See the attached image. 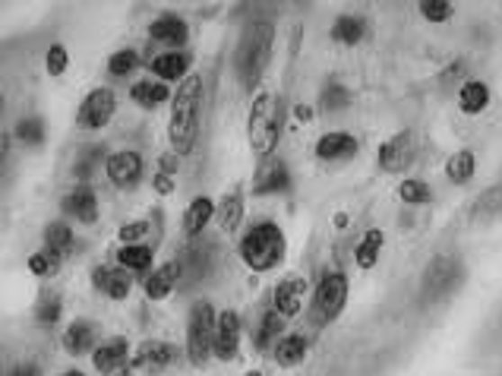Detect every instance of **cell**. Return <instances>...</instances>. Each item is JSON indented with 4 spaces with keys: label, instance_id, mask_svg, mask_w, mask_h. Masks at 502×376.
Segmentation results:
<instances>
[{
    "label": "cell",
    "instance_id": "9c48e42d",
    "mask_svg": "<svg viewBox=\"0 0 502 376\" xmlns=\"http://www.w3.org/2000/svg\"><path fill=\"white\" fill-rule=\"evenodd\" d=\"M117 111V95L114 89H108V85H98V89H92L89 95L83 98V104H79V114H76V123L83 127V130H104L111 123V117H114Z\"/></svg>",
    "mask_w": 502,
    "mask_h": 376
},
{
    "label": "cell",
    "instance_id": "603a6c76",
    "mask_svg": "<svg viewBox=\"0 0 502 376\" xmlns=\"http://www.w3.org/2000/svg\"><path fill=\"white\" fill-rule=\"evenodd\" d=\"M489 98H493V92H489V85L483 79H464L458 85V111L468 117L483 114L489 108Z\"/></svg>",
    "mask_w": 502,
    "mask_h": 376
},
{
    "label": "cell",
    "instance_id": "52a82bcc",
    "mask_svg": "<svg viewBox=\"0 0 502 376\" xmlns=\"http://www.w3.org/2000/svg\"><path fill=\"white\" fill-rule=\"evenodd\" d=\"M215 323H219V313L209 300H196L190 307L187 317V357L193 367L209 361L212 354V338H215Z\"/></svg>",
    "mask_w": 502,
    "mask_h": 376
},
{
    "label": "cell",
    "instance_id": "d4e9b609",
    "mask_svg": "<svg viewBox=\"0 0 502 376\" xmlns=\"http://www.w3.org/2000/svg\"><path fill=\"white\" fill-rule=\"evenodd\" d=\"M367 20L363 16H357V13H342L338 20L332 22V41H338V45H348V48H354V45H361L363 39H367Z\"/></svg>",
    "mask_w": 502,
    "mask_h": 376
},
{
    "label": "cell",
    "instance_id": "8d00e7d4",
    "mask_svg": "<svg viewBox=\"0 0 502 376\" xmlns=\"http://www.w3.org/2000/svg\"><path fill=\"white\" fill-rule=\"evenodd\" d=\"M399 196L408 206H426V202L433 200V190H430V184L417 181V177H408V181L399 184Z\"/></svg>",
    "mask_w": 502,
    "mask_h": 376
},
{
    "label": "cell",
    "instance_id": "f1b7e54d",
    "mask_svg": "<svg viewBox=\"0 0 502 376\" xmlns=\"http://www.w3.org/2000/svg\"><path fill=\"white\" fill-rule=\"evenodd\" d=\"M502 215V187H489L471 206V225H487Z\"/></svg>",
    "mask_w": 502,
    "mask_h": 376
},
{
    "label": "cell",
    "instance_id": "ffe728a7",
    "mask_svg": "<svg viewBox=\"0 0 502 376\" xmlns=\"http://www.w3.org/2000/svg\"><path fill=\"white\" fill-rule=\"evenodd\" d=\"M127 357H130L127 338H108V342H102L92 351V367H95L98 373L114 376L121 367H127Z\"/></svg>",
    "mask_w": 502,
    "mask_h": 376
},
{
    "label": "cell",
    "instance_id": "f5cc1de1",
    "mask_svg": "<svg viewBox=\"0 0 502 376\" xmlns=\"http://www.w3.org/2000/svg\"><path fill=\"white\" fill-rule=\"evenodd\" d=\"M0 376H10V367L4 361H0Z\"/></svg>",
    "mask_w": 502,
    "mask_h": 376
},
{
    "label": "cell",
    "instance_id": "f546056e",
    "mask_svg": "<svg viewBox=\"0 0 502 376\" xmlns=\"http://www.w3.org/2000/svg\"><path fill=\"white\" fill-rule=\"evenodd\" d=\"M155 260V250L148 244H127L117 250V266L127 273H146Z\"/></svg>",
    "mask_w": 502,
    "mask_h": 376
},
{
    "label": "cell",
    "instance_id": "60d3db41",
    "mask_svg": "<svg viewBox=\"0 0 502 376\" xmlns=\"http://www.w3.org/2000/svg\"><path fill=\"white\" fill-rule=\"evenodd\" d=\"M60 313H64V300H60L58 291H48L45 298L39 300V307H35V319H39L41 326H54L60 319Z\"/></svg>",
    "mask_w": 502,
    "mask_h": 376
},
{
    "label": "cell",
    "instance_id": "2e32d148",
    "mask_svg": "<svg viewBox=\"0 0 502 376\" xmlns=\"http://www.w3.org/2000/svg\"><path fill=\"white\" fill-rule=\"evenodd\" d=\"M357 149H361V143H357L351 133L345 130H332V133H322L319 139H316L313 152L319 162H345V158L357 156Z\"/></svg>",
    "mask_w": 502,
    "mask_h": 376
},
{
    "label": "cell",
    "instance_id": "ee69618b",
    "mask_svg": "<svg viewBox=\"0 0 502 376\" xmlns=\"http://www.w3.org/2000/svg\"><path fill=\"white\" fill-rule=\"evenodd\" d=\"M464 70H468V67H464V60H455V64L445 67V73H443V76H439V83H443V85L464 83Z\"/></svg>",
    "mask_w": 502,
    "mask_h": 376
},
{
    "label": "cell",
    "instance_id": "b9f144b4",
    "mask_svg": "<svg viewBox=\"0 0 502 376\" xmlns=\"http://www.w3.org/2000/svg\"><path fill=\"white\" fill-rule=\"evenodd\" d=\"M148 234H152V225H148L146 219H139V221H123L117 237H121V244L127 246V244H142Z\"/></svg>",
    "mask_w": 502,
    "mask_h": 376
},
{
    "label": "cell",
    "instance_id": "4dcf8cb0",
    "mask_svg": "<svg viewBox=\"0 0 502 376\" xmlns=\"http://www.w3.org/2000/svg\"><path fill=\"white\" fill-rule=\"evenodd\" d=\"M351 102H354V95H351V89L345 83H338V79H328L326 85H322L319 92V108L328 111V114H338V111H348Z\"/></svg>",
    "mask_w": 502,
    "mask_h": 376
},
{
    "label": "cell",
    "instance_id": "7bdbcfd3",
    "mask_svg": "<svg viewBox=\"0 0 502 376\" xmlns=\"http://www.w3.org/2000/svg\"><path fill=\"white\" fill-rule=\"evenodd\" d=\"M67 67H70V51L64 45H51L45 54V70L48 76H64Z\"/></svg>",
    "mask_w": 502,
    "mask_h": 376
},
{
    "label": "cell",
    "instance_id": "7dc6e473",
    "mask_svg": "<svg viewBox=\"0 0 502 376\" xmlns=\"http://www.w3.org/2000/svg\"><path fill=\"white\" fill-rule=\"evenodd\" d=\"M10 376H41V367L35 361H20L10 367Z\"/></svg>",
    "mask_w": 502,
    "mask_h": 376
},
{
    "label": "cell",
    "instance_id": "db71d44e",
    "mask_svg": "<svg viewBox=\"0 0 502 376\" xmlns=\"http://www.w3.org/2000/svg\"><path fill=\"white\" fill-rule=\"evenodd\" d=\"M4 104H7V98H4V92H0V117H4Z\"/></svg>",
    "mask_w": 502,
    "mask_h": 376
},
{
    "label": "cell",
    "instance_id": "1f68e13d",
    "mask_svg": "<svg viewBox=\"0 0 502 376\" xmlns=\"http://www.w3.org/2000/svg\"><path fill=\"white\" fill-rule=\"evenodd\" d=\"M382 244H386V234H382L380 228H370V231L361 237V244H357V250H354L357 266H361V269H373L376 263H380Z\"/></svg>",
    "mask_w": 502,
    "mask_h": 376
},
{
    "label": "cell",
    "instance_id": "e0dca14e",
    "mask_svg": "<svg viewBox=\"0 0 502 376\" xmlns=\"http://www.w3.org/2000/svg\"><path fill=\"white\" fill-rule=\"evenodd\" d=\"M64 351L70 357H83V354H92V351L98 348V326L92 323V319H73L70 326L64 329Z\"/></svg>",
    "mask_w": 502,
    "mask_h": 376
},
{
    "label": "cell",
    "instance_id": "30bf717a",
    "mask_svg": "<svg viewBox=\"0 0 502 376\" xmlns=\"http://www.w3.org/2000/svg\"><path fill=\"white\" fill-rule=\"evenodd\" d=\"M240 338H244V323H240L238 310H221L219 323H215V338H212V354L219 361H238L240 354Z\"/></svg>",
    "mask_w": 502,
    "mask_h": 376
},
{
    "label": "cell",
    "instance_id": "ba28073f",
    "mask_svg": "<svg viewBox=\"0 0 502 376\" xmlns=\"http://www.w3.org/2000/svg\"><path fill=\"white\" fill-rule=\"evenodd\" d=\"M417 158V137L411 130H399L386 139V143L376 149V165L386 175H401L408 171Z\"/></svg>",
    "mask_w": 502,
    "mask_h": 376
},
{
    "label": "cell",
    "instance_id": "f35d334b",
    "mask_svg": "<svg viewBox=\"0 0 502 376\" xmlns=\"http://www.w3.org/2000/svg\"><path fill=\"white\" fill-rule=\"evenodd\" d=\"M417 10H420V16H424L426 22H433V26H439V22H449L452 16H455V4H449V0H420Z\"/></svg>",
    "mask_w": 502,
    "mask_h": 376
},
{
    "label": "cell",
    "instance_id": "816d5d0a",
    "mask_svg": "<svg viewBox=\"0 0 502 376\" xmlns=\"http://www.w3.org/2000/svg\"><path fill=\"white\" fill-rule=\"evenodd\" d=\"M60 376H85L83 370H67V373H60Z\"/></svg>",
    "mask_w": 502,
    "mask_h": 376
},
{
    "label": "cell",
    "instance_id": "83f0119b",
    "mask_svg": "<svg viewBox=\"0 0 502 376\" xmlns=\"http://www.w3.org/2000/svg\"><path fill=\"white\" fill-rule=\"evenodd\" d=\"M171 95H175V92L167 89L165 83H155V79H139V83H133V89H130V98L146 111L171 102Z\"/></svg>",
    "mask_w": 502,
    "mask_h": 376
},
{
    "label": "cell",
    "instance_id": "ac0fdd59",
    "mask_svg": "<svg viewBox=\"0 0 502 376\" xmlns=\"http://www.w3.org/2000/svg\"><path fill=\"white\" fill-rule=\"evenodd\" d=\"M190 67H193V54L190 51H165L155 54L152 73L161 83H184L190 76Z\"/></svg>",
    "mask_w": 502,
    "mask_h": 376
},
{
    "label": "cell",
    "instance_id": "836d02e7",
    "mask_svg": "<svg viewBox=\"0 0 502 376\" xmlns=\"http://www.w3.org/2000/svg\"><path fill=\"white\" fill-rule=\"evenodd\" d=\"M284 323H288V319H284L278 310H265L263 319H259L256 338H253V342H256V348L259 351H269L272 345H278V336L284 332Z\"/></svg>",
    "mask_w": 502,
    "mask_h": 376
},
{
    "label": "cell",
    "instance_id": "d590c367",
    "mask_svg": "<svg viewBox=\"0 0 502 376\" xmlns=\"http://www.w3.org/2000/svg\"><path fill=\"white\" fill-rule=\"evenodd\" d=\"M60 263H64V256L60 254H54V250H39V254H32L29 256V273L35 275V279H48V275H58V269H60Z\"/></svg>",
    "mask_w": 502,
    "mask_h": 376
},
{
    "label": "cell",
    "instance_id": "681fc988",
    "mask_svg": "<svg viewBox=\"0 0 502 376\" xmlns=\"http://www.w3.org/2000/svg\"><path fill=\"white\" fill-rule=\"evenodd\" d=\"M335 225H338V228H345V225H348V215H345V212H338V215H335Z\"/></svg>",
    "mask_w": 502,
    "mask_h": 376
},
{
    "label": "cell",
    "instance_id": "7a4b0ae2",
    "mask_svg": "<svg viewBox=\"0 0 502 376\" xmlns=\"http://www.w3.org/2000/svg\"><path fill=\"white\" fill-rule=\"evenodd\" d=\"M272 48H275V22L253 20L244 29V35L238 41V51H234V70H238V79L247 92H253L263 83L272 60Z\"/></svg>",
    "mask_w": 502,
    "mask_h": 376
},
{
    "label": "cell",
    "instance_id": "bcb514c9",
    "mask_svg": "<svg viewBox=\"0 0 502 376\" xmlns=\"http://www.w3.org/2000/svg\"><path fill=\"white\" fill-rule=\"evenodd\" d=\"M152 187H155V193H161V196H171L175 193V177H167V175H155L152 177Z\"/></svg>",
    "mask_w": 502,
    "mask_h": 376
},
{
    "label": "cell",
    "instance_id": "ab89813d",
    "mask_svg": "<svg viewBox=\"0 0 502 376\" xmlns=\"http://www.w3.org/2000/svg\"><path fill=\"white\" fill-rule=\"evenodd\" d=\"M16 139H20V143H26V146L45 143V121H41V117H35V114L22 117V121L16 123Z\"/></svg>",
    "mask_w": 502,
    "mask_h": 376
},
{
    "label": "cell",
    "instance_id": "8fae6325",
    "mask_svg": "<svg viewBox=\"0 0 502 376\" xmlns=\"http://www.w3.org/2000/svg\"><path fill=\"white\" fill-rule=\"evenodd\" d=\"M142 171H146V165H142V156L136 149L111 152V156L104 158V175H108V181L121 190L136 187V184L142 181Z\"/></svg>",
    "mask_w": 502,
    "mask_h": 376
},
{
    "label": "cell",
    "instance_id": "d6986e66",
    "mask_svg": "<svg viewBox=\"0 0 502 376\" xmlns=\"http://www.w3.org/2000/svg\"><path fill=\"white\" fill-rule=\"evenodd\" d=\"M291 190V168L282 158H269V162L259 168L256 181H253V193L256 196H272Z\"/></svg>",
    "mask_w": 502,
    "mask_h": 376
},
{
    "label": "cell",
    "instance_id": "e575fe53",
    "mask_svg": "<svg viewBox=\"0 0 502 376\" xmlns=\"http://www.w3.org/2000/svg\"><path fill=\"white\" fill-rule=\"evenodd\" d=\"M45 246L54 250V254L67 256L76 246V234H73V228L67 221H51V225H45Z\"/></svg>",
    "mask_w": 502,
    "mask_h": 376
},
{
    "label": "cell",
    "instance_id": "7402d4cb",
    "mask_svg": "<svg viewBox=\"0 0 502 376\" xmlns=\"http://www.w3.org/2000/svg\"><path fill=\"white\" fill-rule=\"evenodd\" d=\"M148 39L158 41V45L181 48L184 41L190 39V26H187V20H181L177 13H161L158 20H152V26H148Z\"/></svg>",
    "mask_w": 502,
    "mask_h": 376
},
{
    "label": "cell",
    "instance_id": "cb8c5ba5",
    "mask_svg": "<svg viewBox=\"0 0 502 376\" xmlns=\"http://www.w3.org/2000/svg\"><path fill=\"white\" fill-rule=\"evenodd\" d=\"M215 221L225 234H234L244 221V190H231L221 196V202H215Z\"/></svg>",
    "mask_w": 502,
    "mask_h": 376
},
{
    "label": "cell",
    "instance_id": "d6a6232c",
    "mask_svg": "<svg viewBox=\"0 0 502 376\" xmlns=\"http://www.w3.org/2000/svg\"><path fill=\"white\" fill-rule=\"evenodd\" d=\"M477 175V156L471 149H458L449 156V162H445V177H449L452 184H468L471 177Z\"/></svg>",
    "mask_w": 502,
    "mask_h": 376
},
{
    "label": "cell",
    "instance_id": "9a60e30c",
    "mask_svg": "<svg viewBox=\"0 0 502 376\" xmlns=\"http://www.w3.org/2000/svg\"><path fill=\"white\" fill-rule=\"evenodd\" d=\"M177 361V348L167 342H158V338H146V342L136 348L130 367L133 370H165Z\"/></svg>",
    "mask_w": 502,
    "mask_h": 376
},
{
    "label": "cell",
    "instance_id": "8992f818",
    "mask_svg": "<svg viewBox=\"0 0 502 376\" xmlns=\"http://www.w3.org/2000/svg\"><path fill=\"white\" fill-rule=\"evenodd\" d=\"M348 294H351L348 275H345L342 269H326L319 285H316V291H313V319L316 323L328 326L342 317V310L348 307Z\"/></svg>",
    "mask_w": 502,
    "mask_h": 376
},
{
    "label": "cell",
    "instance_id": "11a10c76",
    "mask_svg": "<svg viewBox=\"0 0 502 376\" xmlns=\"http://www.w3.org/2000/svg\"><path fill=\"white\" fill-rule=\"evenodd\" d=\"M244 376H263V370H247Z\"/></svg>",
    "mask_w": 502,
    "mask_h": 376
},
{
    "label": "cell",
    "instance_id": "74e56055",
    "mask_svg": "<svg viewBox=\"0 0 502 376\" xmlns=\"http://www.w3.org/2000/svg\"><path fill=\"white\" fill-rule=\"evenodd\" d=\"M139 64H142L139 51H133V48H121V51H114L108 58V73L111 76H130Z\"/></svg>",
    "mask_w": 502,
    "mask_h": 376
},
{
    "label": "cell",
    "instance_id": "5b68a950",
    "mask_svg": "<svg viewBox=\"0 0 502 376\" xmlns=\"http://www.w3.org/2000/svg\"><path fill=\"white\" fill-rule=\"evenodd\" d=\"M464 282V263L455 254H439L430 260V266L420 275V300L424 304H439L452 298Z\"/></svg>",
    "mask_w": 502,
    "mask_h": 376
},
{
    "label": "cell",
    "instance_id": "44dd1931",
    "mask_svg": "<svg viewBox=\"0 0 502 376\" xmlns=\"http://www.w3.org/2000/svg\"><path fill=\"white\" fill-rule=\"evenodd\" d=\"M181 273H184V266L177 260H171V263H165V266L152 269V275L142 282V291H146V298L148 300L171 298V291H175L177 282H181Z\"/></svg>",
    "mask_w": 502,
    "mask_h": 376
},
{
    "label": "cell",
    "instance_id": "3957f363",
    "mask_svg": "<svg viewBox=\"0 0 502 376\" xmlns=\"http://www.w3.org/2000/svg\"><path fill=\"white\" fill-rule=\"evenodd\" d=\"M238 254L244 260L247 269L253 273H272L284 263L288 256V237H284L282 225L278 221H256L250 231L240 237L238 244Z\"/></svg>",
    "mask_w": 502,
    "mask_h": 376
},
{
    "label": "cell",
    "instance_id": "277c9868",
    "mask_svg": "<svg viewBox=\"0 0 502 376\" xmlns=\"http://www.w3.org/2000/svg\"><path fill=\"white\" fill-rule=\"evenodd\" d=\"M247 133H250V146L256 156L272 158L282 143L284 133V98L272 95V92H259L253 98L250 117H247Z\"/></svg>",
    "mask_w": 502,
    "mask_h": 376
},
{
    "label": "cell",
    "instance_id": "4316f807",
    "mask_svg": "<svg viewBox=\"0 0 502 376\" xmlns=\"http://www.w3.org/2000/svg\"><path fill=\"white\" fill-rule=\"evenodd\" d=\"M212 219H215V202L209 200V196H196V200H190L187 212H184V231H187V237L202 234Z\"/></svg>",
    "mask_w": 502,
    "mask_h": 376
},
{
    "label": "cell",
    "instance_id": "484cf974",
    "mask_svg": "<svg viewBox=\"0 0 502 376\" xmlns=\"http://www.w3.org/2000/svg\"><path fill=\"white\" fill-rule=\"evenodd\" d=\"M307 351H309L307 336H303V332H291V336L278 338L275 363H278V367H284V370H291V367H297V363L307 361Z\"/></svg>",
    "mask_w": 502,
    "mask_h": 376
},
{
    "label": "cell",
    "instance_id": "6da1fadb",
    "mask_svg": "<svg viewBox=\"0 0 502 376\" xmlns=\"http://www.w3.org/2000/svg\"><path fill=\"white\" fill-rule=\"evenodd\" d=\"M200 108H202V76L190 73L171 95V121H167V143L175 156H190L200 139Z\"/></svg>",
    "mask_w": 502,
    "mask_h": 376
},
{
    "label": "cell",
    "instance_id": "c3c4849f",
    "mask_svg": "<svg viewBox=\"0 0 502 376\" xmlns=\"http://www.w3.org/2000/svg\"><path fill=\"white\" fill-rule=\"evenodd\" d=\"M294 114H297V121H303V123L313 121V111H309V104H297Z\"/></svg>",
    "mask_w": 502,
    "mask_h": 376
},
{
    "label": "cell",
    "instance_id": "f6af8a7d",
    "mask_svg": "<svg viewBox=\"0 0 502 376\" xmlns=\"http://www.w3.org/2000/svg\"><path fill=\"white\" fill-rule=\"evenodd\" d=\"M158 168H161V175L175 177V175H177V168H181V158H177L175 152H165V156L158 158Z\"/></svg>",
    "mask_w": 502,
    "mask_h": 376
},
{
    "label": "cell",
    "instance_id": "7c38bea8",
    "mask_svg": "<svg viewBox=\"0 0 502 376\" xmlns=\"http://www.w3.org/2000/svg\"><path fill=\"white\" fill-rule=\"evenodd\" d=\"M303 294H307V279L303 275H284L275 285V294H272V300H275L272 310H278L284 319H294L303 310Z\"/></svg>",
    "mask_w": 502,
    "mask_h": 376
},
{
    "label": "cell",
    "instance_id": "5bb4252c",
    "mask_svg": "<svg viewBox=\"0 0 502 376\" xmlns=\"http://www.w3.org/2000/svg\"><path fill=\"white\" fill-rule=\"evenodd\" d=\"M92 288L98 294L111 300H127L130 291H133V279H130L127 269H111V266H95L92 269Z\"/></svg>",
    "mask_w": 502,
    "mask_h": 376
},
{
    "label": "cell",
    "instance_id": "4fadbf2b",
    "mask_svg": "<svg viewBox=\"0 0 502 376\" xmlns=\"http://www.w3.org/2000/svg\"><path fill=\"white\" fill-rule=\"evenodd\" d=\"M60 209H64L70 219H76L79 225H95V221H98V196H95V190H92L89 184H76V187H73L70 193L64 196Z\"/></svg>",
    "mask_w": 502,
    "mask_h": 376
},
{
    "label": "cell",
    "instance_id": "f907efd6",
    "mask_svg": "<svg viewBox=\"0 0 502 376\" xmlns=\"http://www.w3.org/2000/svg\"><path fill=\"white\" fill-rule=\"evenodd\" d=\"M136 373V370L133 367H121V370H117V373L114 376H133Z\"/></svg>",
    "mask_w": 502,
    "mask_h": 376
}]
</instances>
